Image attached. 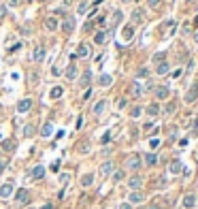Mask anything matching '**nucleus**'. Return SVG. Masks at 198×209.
<instances>
[{
  "instance_id": "obj_1",
  "label": "nucleus",
  "mask_w": 198,
  "mask_h": 209,
  "mask_svg": "<svg viewBox=\"0 0 198 209\" xmlns=\"http://www.w3.org/2000/svg\"><path fill=\"white\" fill-rule=\"evenodd\" d=\"M15 203L22 207V205H28L30 203V192L26 190V188H22V190H17V197H15Z\"/></svg>"
},
{
  "instance_id": "obj_2",
  "label": "nucleus",
  "mask_w": 198,
  "mask_h": 209,
  "mask_svg": "<svg viewBox=\"0 0 198 209\" xmlns=\"http://www.w3.org/2000/svg\"><path fill=\"white\" fill-rule=\"evenodd\" d=\"M45 53H47V49H45V45H36L34 47V51H32V62H43L45 60Z\"/></svg>"
},
{
  "instance_id": "obj_3",
  "label": "nucleus",
  "mask_w": 198,
  "mask_h": 209,
  "mask_svg": "<svg viewBox=\"0 0 198 209\" xmlns=\"http://www.w3.org/2000/svg\"><path fill=\"white\" fill-rule=\"evenodd\" d=\"M13 190H15V184L13 182H7V184L0 186V198H9L13 197Z\"/></svg>"
},
{
  "instance_id": "obj_4",
  "label": "nucleus",
  "mask_w": 198,
  "mask_h": 209,
  "mask_svg": "<svg viewBox=\"0 0 198 209\" xmlns=\"http://www.w3.org/2000/svg\"><path fill=\"white\" fill-rule=\"evenodd\" d=\"M126 169H130V171H139L141 169V156H130L128 160H126Z\"/></svg>"
},
{
  "instance_id": "obj_5",
  "label": "nucleus",
  "mask_w": 198,
  "mask_h": 209,
  "mask_svg": "<svg viewBox=\"0 0 198 209\" xmlns=\"http://www.w3.org/2000/svg\"><path fill=\"white\" fill-rule=\"evenodd\" d=\"M30 177H32L34 182H38V179H43V177H45V167H43V164H36L34 169L30 171Z\"/></svg>"
},
{
  "instance_id": "obj_6",
  "label": "nucleus",
  "mask_w": 198,
  "mask_h": 209,
  "mask_svg": "<svg viewBox=\"0 0 198 209\" xmlns=\"http://www.w3.org/2000/svg\"><path fill=\"white\" fill-rule=\"evenodd\" d=\"M75 19H72V17H70V15H66V17H64V22H62V30H64V32H66V34H70V32H72V30H75Z\"/></svg>"
},
{
  "instance_id": "obj_7",
  "label": "nucleus",
  "mask_w": 198,
  "mask_h": 209,
  "mask_svg": "<svg viewBox=\"0 0 198 209\" xmlns=\"http://www.w3.org/2000/svg\"><path fill=\"white\" fill-rule=\"evenodd\" d=\"M141 186H143V177H141V175H132V177L128 179V188L132 190V192H134V190H139Z\"/></svg>"
},
{
  "instance_id": "obj_8",
  "label": "nucleus",
  "mask_w": 198,
  "mask_h": 209,
  "mask_svg": "<svg viewBox=\"0 0 198 209\" xmlns=\"http://www.w3.org/2000/svg\"><path fill=\"white\" fill-rule=\"evenodd\" d=\"M100 177H109V175H111V173H113V162H111V160H106V162H102V164H100Z\"/></svg>"
},
{
  "instance_id": "obj_9",
  "label": "nucleus",
  "mask_w": 198,
  "mask_h": 209,
  "mask_svg": "<svg viewBox=\"0 0 198 209\" xmlns=\"http://www.w3.org/2000/svg\"><path fill=\"white\" fill-rule=\"evenodd\" d=\"M181 205H183L186 209H194L196 207V194H186L183 201H181Z\"/></svg>"
},
{
  "instance_id": "obj_10",
  "label": "nucleus",
  "mask_w": 198,
  "mask_h": 209,
  "mask_svg": "<svg viewBox=\"0 0 198 209\" xmlns=\"http://www.w3.org/2000/svg\"><path fill=\"white\" fill-rule=\"evenodd\" d=\"M168 94H171V90H168L166 86H158L156 87V98L158 100H166L168 98Z\"/></svg>"
},
{
  "instance_id": "obj_11",
  "label": "nucleus",
  "mask_w": 198,
  "mask_h": 209,
  "mask_svg": "<svg viewBox=\"0 0 198 209\" xmlns=\"http://www.w3.org/2000/svg\"><path fill=\"white\" fill-rule=\"evenodd\" d=\"M66 79H68V81H75V79H77V75H79V71H77V66H75V62H70L68 64V68H66Z\"/></svg>"
},
{
  "instance_id": "obj_12",
  "label": "nucleus",
  "mask_w": 198,
  "mask_h": 209,
  "mask_svg": "<svg viewBox=\"0 0 198 209\" xmlns=\"http://www.w3.org/2000/svg\"><path fill=\"white\" fill-rule=\"evenodd\" d=\"M30 109H32V100H30V98L19 100V105H17V111H19V113H28Z\"/></svg>"
},
{
  "instance_id": "obj_13",
  "label": "nucleus",
  "mask_w": 198,
  "mask_h": 209,
  "mask_svg": "<svg viewBox=\"0 0 198 209\" xmlns=\"http://www.w3.org/2000/svg\"><path fill=\"white\" fill-rule=\"evenodd\" d=\"M143 194H141L139 190H134V192H130V197H128V203L130 205H139V203H143Z\"/></svg>"
},
{
  "instance_id": "obj_14",
  "label": "nucleus",
  "mask_w": 198,
  "mask_h": 209,
  "mask_svg": "<svg viewBox=\"0 0 198 209\" xmlns=\"http://www.w3.org/2000/svg\"><path fill=\"white\" fill-rule=\"evenodd\" d=\"M183 171V164H181V160H173L171 164H168V173H173V175H177V173Z\"/></svg>"
},
{
  "instance_id": "obj_15",
  "label": "nucleus",
  "mask_w": 198,
  "mask_h": 209,
  "mask_svg": "<svg viewBox=\"0 0 198 209\" xmlns=\"http://www.w3.org/2000/svg\"><path fill=\"white\" fill-rule=\"evenodd\" d=\"M45 28L49 30V32H53V30H58V28H60V22L56 19V17H47V22H45Z\"/></svg>"
},
{
  "instance_id": "obj_16",
  "label": "nucleus",
  "mask_w": 198,
  "mask_h": 209,
  "mask_svg": "<svg viewBox=\"0 0 198 209\" xmlns=\"http://www.w3.org/2000/svg\"><path fill=\"white\" fill-rule=\"evenodd\" d=\"M196 98H198V83L190 87V92H187V96H186V102H194Z\"/></svg>"
},
{
  "instance_id": "obj_17",
  "label": "nucleus",
  "mask_w": 198,
  "mask_h": 209,
  "mask_svg": "<svg viewBox=\"0 0 198 209\" xmlns=\"http://www.w3.org/2000/svg\"><path fill=\"white\" fill-rule=\"evenodd\" d=\"M106 109V100H98L96 105H94V115H102Z\"/></svg>"
},
{
  "instance_id": "obj_18",
  "label": "nucleus",
  "mask_w": 198,
  "mask_h": 209,
  "mask_svg": "<svg viewBox=\"0 0 198 209\" xmlns=\"http://www.w3.org/2000/svg\"><path fill=\"white\" fill-rule=\"evenodd\" d=\"M168 71H171V64H168L166 60H164V62H160V64L156 66V73H158V75H166Z\"/></svg>"
},
{
  "instance_id": "obj_19",
  "label": "nucleus",
  "mask_w": 198,
  "mask_h": 209,
  "mask_svg": "<svg viewBox=\"0 0 198 209\" xmlns=\"http://www.w3.org/2000/svg\"><path fill=\"white\" fill-rule=\"evenodd\" d=\"M75 56H77V58H87V56H90V49H87V45H85V43H81V45L77 47V53H75Z\"/></svg>"
},
{
  "instance_id": "obj_20",
  "label": "nucleus",
  "mask_w": 198,
  "mask_h": 209,
  "mask_svg": "<svg viewBox=\"0 0 198 209\" xmlns=\"http://www.w3.org/2000/svg\"><path fill=\"white\" fill-rule=\"evenodd\" d=\"M92 184H94V173H85L81 177V186L83 188H90Z\"/></svg>"
},
{
  "instance_id": "obj_21",
  "label": "nucleus",
  "mask_w": 198,
  "mask_h": 209,
  "mask_svg": "<svg viewBox=\"0 0 198 209\" xmlns=\"http://www.w3.org/2000/svg\"><path fill=\"white\" fill-rule=\"evenodd\" d=\"M98 83H100L102 87L111 86V83H113V77H111V75H100V77H98Z\"/></svg>"
},
{
  "instance_id": "obj_22",
  "label": "nucleus",
  "mask_w": 198,
  "mask_h": 209,
  "mask_svg": "<svg viewBox=\"0 0 198 209\" xmlns=\"http://www.w3.org/2000/svg\"><path fill=\"white\" fill-rule=\"evenodd\" d=\"M62 94H64V87H62V86H56V87H51V94H49V96L56 100V98H62Z\"/></svg>"
},
{
  "instance_id": "obj_23",
  "label": "nucleus",
  "mask_w": 198,
  "mask_h": 209,
  "mask_svg": "<svg viewBox=\"0 0 198 209\" xmlns=\"http://www.w3.org/2000/svg\"><path fill=\"white\" fill-rule=\"evenodd\" d=\"M130 94H132V96H143V87H141V83L134 81V83L130 86Z\"/></svg>"
},
{
  "instance_id": "obj_24",
  "label": "nucleus",
  "mask_w": 198,
  "mask_h": 209,
  "mask_svg": "<svg viewBox=\"0 0 198 209\" xmlns=\"http://www.w3.org/2000/svg\"><path fill=\"white\" fill-rule=\"evenodd\" d=\"M143 19H145L143 11H141V9H134V11H132V22H134V24H141Z\"/></svg>"
},
{
  "instance_id": "obj_25",
  "label": "nucleus",
  "mask_w": 198,
  "mask_h": 209,
  "mask_svg": "<svg viewBox=\"0 0 198 209\" xmlns=\"http://www.w3.org/2000/svg\"><path fill=\"white\" fill-rule=\"evenodd\" d=\"M51 132H53V124H51V122L43 124V128H41V137H49Z\"/></svg>"
},
{
  "instance_id": "obj_26",
  "label": "nucleus",
  "mask_w": 198,
  "mask_h": 209,
  "mask_svg": "<svg viewBox=\"0 0 198 209\" xmlns=\"http://www.w3.org/2000/svg\"><path fill=\"white\" fill-rule=\"evenodd\" d=\"M90 79H92V71H85V73H83V77L79 79V86L85 87L87 83H90Z\"/></svg>"
},
{
  "instance_id": "obj_27",
  "label": "nucleus",
  "mask_w": 198,
  "mask_h": 209,
  "mask_svg": "<svg viewBox=\"0 0 198 209\" xmlns=\"http://www.w3.org/2000/svg\"><path fill=\"white\" fill-rule=\"evenodd\" d=\"M132 34H134V30H132L130 26H126V28L121 30V38H124V41H130V38H132Z\"/></svg>"
},
{
  "instance_id": "obj_28",
  "label": "nucleus",
  "mask_w": 198,
  "mask_h": 209,
  "mask_svg": "<svg viewBox=\"0 0 198 209\" xmlns=\"http://www.w3.org/2000/svg\"><path fill=\"white\" fill-rule=\"evenodd\" d=\"M145 162H147L149 167H153V164H158V156H156V154H145Z\"/></svg>"
},
{
  "instance_id": "obj_29",
  "label": "nucleus",
  "mask_w": 198,
  "mask_h": 209,
  "mask_svg": "<svg viewBox=\"0 0 198 209\" xmlns=\"http://www.w3.org/2000/svg\"><path fill=\"white\" fill-rule=\"evenodd\" d=\"M105 41H106V34H105V32H96V37H94V43H96V45H102Z\"/></svg>"
},
{
  "instance_id": "obj_30",
  "label": "nucleus",
  "mask_w": 198,
  "mask_h": 209,
  "mask_svg": "<svg viewBox=\"0 0 198 209\" xmlns=\"http://www.w3.org/2000/svg\"><path fill=\"white\" fill-rule=\"evenodd\" d=\"M147 113H149V115H151V117H156V115H158V113H160V107H158V105H156V102H153V105H149V107H147Z\"/></svg>"
},
{
  "instance_id": "obj_31",
  "label": "nucleus",
  "mask_w": 198,
  "mask_h": 209,
  "mask_svg": "<svg viewBox=\"0 0 198 209\" xmlns=\"http://www.w3.org/2000/svg\"><path fill=\"white\" fill-rule=\"evenodd\" d=\"M121 17H124V15H121V11L117 9V11L113 13V19H111V24H113V26H117V24H119V22H121Z\"/></svg>"
},
{
  "instance_id": "obj_32",
  "label": "nucleus",
  "mask_w": 198,
  "mask_h": 209,
  "mask_svg": "<svg viewBox=\"0 0 198 209\" xmlns=\"http://www.w3.org/2000/svg\"><path fill=\"white\" fill-rule=\"evenodd\" d=\"M2 149H7V152H13V149H15V143H13L11 139H9V141H4V143H2Z\"/></svg>"
},
{
  "instance_id": "obj_33",
  "label": "nucleus",
  "mask_w": 198,
  "mask_h": 209,
  "mask_svg": "<svg viewBox=\"0 0 198 209\" xmlns=\"http://www.w3.org/2000/svg\"><path fill=\"white\" fill-rule=\"evenodd\" d=\"M77 13H79V15L87 13V2H79V9H77Z\"/></svg>"
},
{
  "instance_id": "obj_34",
  "label": "nucleus",
  "mask_w": 198,
  "mask_h": 209,
  "mask_svg": "<svg viewBox=\"0 0 198 209\" xmlns=\"http://www.w3.org/2000/svg\"><path fill=\"white\" fill-rule=\"evenodd\" d=\"M160 2H162V0H147V7H149V9H158Z\"/></svg>"
},
{
  "instance_id": "obj_35",
  "label": "nucleus",
  "mask_w": 198,
  "mask_h": 209,
  "mask_svg": "<svg viewBox=\"0 0 198 209\" xmlns=\"http://www.w3.org/2000/svg\"><path fill=\"white\" fill-rule=\"evenodd\" d=\"M164 58H166V53H156V56H153V62L160 64V62H164Z\"/></svg>"
},
{
  "instance_id": "obj_36",
  "label": "nucleus",
  "mask_w": 198,
  "mask_h": 209,
  "mask_svg": "<svg viewBox=\"0 0 198 209\" xmlns=\"http://www.w3.org/2000/svg\"><path fill=\"white\" fill-rule=\"evenodd\" d=\"M141 113H143V109H141V107H132V111H130V115H132V117H139Z\"/></svg>"
},
{
  "instance_id": "obj_37",
  "label": "nucleus",
  "mask_w": 198,
  "mask_h": 209,
  "mask_svg": "<svg viewBox=\"0 0 198 209\" xmlns=\"http://www.w3.org/2000/svg\"><path fill=\"white\" fill-rule=\"evenodd\" d=\"M113 179H115V182H121V179H124V171H115L113 173Z\"/></svg>"
},
{
  "instance_id": "obj_38",
  "label": "nucleus",
  "mask_w": 198,
  "mask_h": 209,
  "mask_svg": "<svg viewBox=\"0 0 198 209\" xmlns=\"http://www.w3.org/2000/svg\"><path fill=\"white\" fill-rule=\"evenodd\" d=\"M158 145H160V139H151V141H149V147L151 149H156Z\"/></svg>"
},
{
  "instance_id": "obj_39",
  "label": "nucleus",
  "mask_w": 198,
  "mask_h": 209,
  "mask_svg": "<svg viewBox=\"0 0 198 209\" xmlns=\"http://www.w3.org/2000/svg\"><path fill=\"white\" fill-rule=\"evenodd\" d=\"M149 75V68H141L139 73H136V77H147Z\"/></svg>"
},
{
  "instance_id": "obj_40",
  "label": "nucleus",
  "mask_w": 198,
  "mask_h": 209,
  "mask_svg": "<svg viewBox=\"0 0 198 209\" xmlns=\"http://www.w3.org/2000/svg\"><path fill=\"white\" fill-rule=\"evenodd\" d=\"M32 132H34V130H32V126H26V128H23V137H30Z\"/></svg>"
},
{
  "instance_id": "obj_41",
  "label": "nucleus",
  "mask_w": 198,
  "mask_h": 209,
  "mask_svg": "<svg viewBox=\"0 0 198 209\" xmlns=\"http://www.w3.org/2000/svg\"><path fill=\"white\" fill-rule=\"evenodd\" d=\"M166 113H173V111H175V102H168V105H166Z\"/></svg>"
},
{
  "instance_id": "obj_42",
  "label": "nucleus",
  "mask_w": 198,
  "mask_h": 209,
  "mask_svg": "<svg viewBox=\"0 0 198 209\" xmlns=\"http://www.w3.org/2000/svg\"><path fill=\"white\" fill-rule=\"evenodd\" d=\"M126 107V98H119L117 100V109H124Z\"/></svg>"
},
{
  "instance_id": "obj_43",
  "label": "nucleus",
  "mask_w": 198,
  "mask_h": 209,
  "mask_svg": "<svg viewBox=\"0 0 198 209\" xmlns=\"http://www.w3.org/2000/svg\"><path fill=\"white\" fill-rule=\"evenodd\" d=\"M60 182L66 184V182H68V173H62V175H60Z\"/></svg>"
},
{
  "instance_id": "obj_44",
  "label": "nucleus",
  "mask_w": 198,
  "mask_h": 209,
  "mask_svg": "<svg viewBox=\"0 0 198 209\" xmlns=\"http://www.w3.org/2000/svg\"><path fill=\"white\" fill-rule=\"evenodd\" d=\"M119 209H132V205H130V203H121V205H119Z\"/></svg>"
},
{
  "instance_id": "obj_45",
  "label": "nucleus",
  "mask_w": 198,
  "mask_h": 209,
  "mask_svg": "<svg viewBox=\"0 0 198 209\" xmlns=\"http://www.w3.org/2000/svg\"><path fill=\"white\" fill-rule=\"evenodd\" d=\"M58 169H60V160H58V162H53V164H51V171H58Z\"/></svg>"
},
{
  "instance_id": "obj_46",
  "label": "nucleus",
  "mask_w": 198,
  "mask_h": 209,
  "mask_svg": "<svg viewBox=\"0 0 198 209\" xmlns=\"http://www.w3.org/2000/svg\"><path fill=\"white\" fill-rule=\"evenodd\" d=\"M4 167H7V162H4V160H0V173L4 171Z\"/></svg>"
},
{
  "instance_id": "obj_47",
  "label": "nucleus",
  "mask_w": 198,
  "mask_h": 209,
  "mask_svg": "<svg viewBox=\"0 0 198 209\" xmlns=\"http://www.w3.org/2000/svg\"><path fill=\"white\" fill-rule=\"evenodd\" d=\"M7 13V7H0V19H2V15Z\"/></svg>"
},
{
  "instance_id": "obj_48",
  "label": "nucleus",
  "mask_w": 198,
  "mask_h": 209,
  "mask_svg": "<svg viewBox=\"0 0 198 209\" xmlns=\"http://www.w3.org/2000/svg\"><path fill=\"white\" fill-rule=\"evenodd\" d=\"M41 209H53V205H51V203H47V205H43Z\"/></svg>"
},
{
  "instance_id": "obj_49",
  "label": "nucleus",
  "mask_w": 198,
  "mask_h": 209,
  "mask_svg": "<svg viewBox=\"0 0 198 209\" xmlns=\"http://www.w3.org/2000/svg\"><path fill=\"white\" fill-rule=\"evenodd\" d=\"M17 4V0H9V7H15Z\"/></svg>"
},
{
  "instance_id": "obj_50",
  "label": "nucleus",
  "mask_w": 198,
  "mask_h": 209,
  "mask_svg": "<svg viewBox=\"0 0 198 209\" xmlns=\"http://www.w3.org/2000/svg\"><path fill=\"white\" fill-rule=\"evenodd\" d=\"M147 209H160V205H149Z\"/></svg>"
},
{
  "instance_id": "obj_51",
  "label": "nucleus",
  "mask_w": 198,
  "mask_h": 209,
  "mask_svg": "<svg viewBox=\"0 0 198 209\" xmlns=\"http://www.w3.org/2000/svg\"><path fill=\"white\" fill-rule=\"evenodd\" d=\"M194 41H196V43H198V30H196V32H194Z\"/></svg>"
},
{
  "instance_id": "obj_52",
  "label": "nucleus",
  "mask_w": 198,
  "mask_h": 209,
  "mask_svg": "<svg viewBox=\"0 0 198 209\" xmlns=\"http://www.w3.org/2000/svg\"><path fill=\"white\" fill-rule=\"evenodd\" d=\"M194 26H198V15H196V19H194Z\"/></svg>"
},
{
  "instance_id": "obj_53",
  "label": "nucleus",
  "mask_w": 198,
  "mask_h": 209,
  "mask_svg": "<svg viewBox=\"0 0 198 209\" xmlns=\"http://www.w3.org/2000/svg\"><path fill=\"white\" fill-rule=\"evenodd\" d=\"M186 2H194V0H186Z\"/></svg>"
}]
</instances>
